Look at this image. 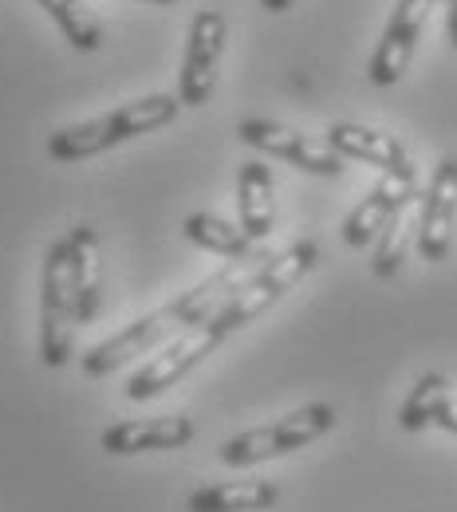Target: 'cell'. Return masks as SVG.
Instances as JSON below:
<instances>
[{"mask_svg":"<svg viewBox=\"0 0 457 512\" xmlns=\"http://www.w3.org/2000/svg\"><path fill=\"white\" fill-rule=\"evenodd\" d=\"M225 36L229 24L221 16V8H201L190 24V40H186V56L178 71V99L182 107H205L213 87H217V67L225 52Z\"/></svg>","mask_w":457,"mask_h":512,"instance_id":"8992f818","label":"cell"},{"mask_svg":"<svg viewBox=\"0 0 457 512\" xmlns=\"http://www.w3.org/2000/svg\"><path fill=\"white\" fill-rule=\"evenodd\" d=\"M316 260H320V245H316V241H296L292 249H284L280 256H268L261 268L229 296V304L213 316L217 327H221L225 335H233V331H241L245 323H253L257 316H264L288 288H296V284L316 268Z\"/></svg>","mask_w":457,"mask_h":512,"instance_id":"7a4b0ae2","label":"cell"},{"mask_svg":"<svg viewBox=\"0 0 457 512\" xmlns=\"http://www.w3.org/2000/svg\"><path fill=\"white\" fill-rule=\"evenodd\" d=\"M410 241H418V221L410 217V205L398 209L391 221L383 225V233L375 237V260H371V272L375 276H394L402 268V260L410 253Z\"/></svg>","mask_w":457,"mask_h":512,"instance_id":"d6986e66","label":"cell"},{"mask_svg":"<svg viewBox=\"0 0 457 512\" xmlns=\"http://www.w3.org/2000/svg\"><path fill=\"white\" fill-rule=\"evenodd\" d=\"M40 8L60 24V32L75 52H95L103 44V28L83 0H40Z\"/></svg>","mask_w":457,"mask_h":512,"instance_id":"ffe728a7","label":"cell"},{"mask_svg":"<svg viewBox=\"0 0 457 512\" xmlns=\"http://www.w3.org/2000/svg\"><path fill=\"white\" fill-rule=\"evenodd\" d=\"M225 339H229V335L217 327V320H205V323H197V327H190V331H182L162 355H154L138 375H131L127 398H131V402H150V398H158L162 390H170L178 379H186L201 359H209Z\"/></svg>","mask_w":457,"mask_h":512,"instance_id":"5b68a950","label":"cell"},{"mask_svg":"<svg viewBox=\"0 0 457 512\" xmlns=\"http://www.w3.org/2000/svg\"><path fill=\"white\" fill-rule=\"evenodd\" d=\"M414 190H418V174H383V182L371 186V193L347 213L343 245L347 249H367L383 233V225L391 221L394 213L414 201Z\"/></svg>","mask_w":457,"mask_h":512,"instance_id":"8fae6325","label":"cell"},{"mask_svg":"<svg viewBox=\"0 0 457 512\" xmlns=\"http://www.w3.org/2000/svg\"><path fill=\"white\" fill-rule=\"evenodd\" d=\"M237 209H241V229L264 241L272 233L276 221V186H272V170L264 162H245L237 174Z\"/></svg>","mask_w":457,"mask_h":512,"instance_id":"2e32d148","label":"cell"},{"mask_svg":"<svg viewBox=\"0 0 457 512\" xmlns=\"http://www.w3.org/2000/svg\"><path fill=\"white\" fill-rule=\"evenodd\" d=\"M75 339V300L67 280V237L52 241L40 276V359L44 367H64Z\"/></svg>","mask_w":457,"mask_h":512,"instance_id":"277c9868","label":"cell"},{"mask_svg":"<svg viewBox=\"0 0 457 512\" xmlns=\"http://www.w3.org/2000/svg\"><path fill=\"white\" fill-rule=\"evenodd\" d=\"M327 146L339 154V158H355V162H371L379 166L383 174H418L406 146L383 134V130L359 127V123H335L327 130Z\"/></svg>","mask_w":457,"mask_h":512,"instance_id":"4fadbf2b","label":"cell"},{"mask_svg":"<svg viewBox=\"0 0 457 512\" xmlns=\"http://www.w3.org/2000/svg\"><path fill=\"white\" fill-rule=\"evenodd\" d=\"M335 422H339V414H335L331 402H312V406L292 410V414H284V418H276L268 426H257V430H245V434L229 438L217 457L229 469H249V465H261V461L312 446L316 438H324Z\"/></svg>","mask_w":457,"mask_h":512,"instance_id":"3957f363","label":"cell"},{"mask_svg":"<svg viewBox=\"0 0 457 512\" xmlns=\"http://www.w3.org/2000/svg\"><path fill=\"white\" fill-rule=\"evenodd\" d=\"M434 4L438 0H398L391 24H387V32H383V40H379V48L371 56V67H367L375 87H394L402 79V71L410 67V56L418 48L422 24H426Z\"/></svg>","mask_w":457,"mask_h":512,"instance_id":"30bf717a","label":"cell"},{"mask_svg":"<svg viewBox=\"0 0 457 512\" xmlns=\"http://www.w3.org/2000/svg\"><path fill=\"white\" fill-rule=\"evenodd\" d=\"M146 4H170V0H146Z\"/></svg>","mask_w":457,"mask_h":512,"instance_id":"cb8c5ba5","label":"cell"},{"mask_svg":"<svg viewBox=\"0 0 457 512\" xmlns=\"http://www.w3.org/2000/svg\"><path fill=\"white\" fill-rule=\"evenodd\" d=\"M67 280L75 300V323H91L99 312L103 268H99V237L91 225H71L67 233Z\"/></svg>","mask_w":457,"mask_h":512,"instance_id":"5bb4252c","label":"cell"},{"mask_svg":"<svg viewBox=\"0 0 457 512\" xmlns=\"http://www.w3.org/2000/svg\"><path fill=\"white\" fill-rule=\"evenodd\" d=\"M446 4H450V40L457 48V0H446Z\"/></svg>","mask_w":457,"mask_h":512,"instance_id":"7402d4cb","label":"cell"},{"mask_svg":"<svg viewBox=\"0 0 457 512\" xmlns=\"http://www.w3.org/2000/svg\"><path fill=\"white\" fill-rule=\"evenodd\" d=\"M186 331V323L182 316L174 312V304H166V308H158V312H150V316H138L134 323H127L123 331H115L111 339H103V343H95L87 355H83V375L87 379H107L111 371H119L123 363H131L134 355H146V351H154L158 343H166L170 335H182Z\"/></svg>","mask_w":457,"mask_h":512,"instance_id":"52a82bcc","label":"cell"},{"mask_svg":"<svg viewBox=\"0 0 457 512\" xmlns=\"http://www.w3.org/2000/svg\"><path fill=\"white\" fill-rule=\"evenodd\" d=\"M280 501V485L268 477L201 485L186 497V512H264Z\"/></svg>","mask_w":457,"mask_h":512,"instance_id":"9a60e30c","label":"cell"},{"mask_svg":"<svg viewBox=\"0 0 457 512\" xmlns=\"http://www.w3.org/2000/svg\"><path fill=\"white\" fill-rule=\"evenodd\" d=\"M450 402V383L442 379V375H422L414 390L406 394V402H402V410H398V426L406 430V434H418V430H426V426H434V418H438V410Z\"/></svg>","mask_w":457,"mask_h":512,"instance_id":"ac0fdd59","label":"cell"},{"mask_svg":"<svg viewBox=\"0 0 457 512\" xmlns=\"http://www.w3.org/2000/svg\"><path fill=\"white\" fill-rule=\"evenodd\" d=\"M178 111H182L178 95H146V99H134L127 107H119L111 115H99L91 123L56 130L48 138V154L56 162H83V158H95V154L127 142L134 134H150V130L174 123Z\"/></svg>","mask_w":457,"mask_h":512,"instance_id":"6da1fadb","label":"cell"},{"mask_svg":"<svg viewBox=\"0 0 457 512\" xmlns=\"http://www.w3.org/2000/svg\"><path fill=\"white\" fill-rule=\"evenodd\" d=\"M237 138L261 154H272V158H284L288 166L304 170V174H316V178H335L343 174V158L327 146V142H316L308 134L292 127H280V123H268V119H241L237 123Z\"/></svg>","mask_w":457,"mask_h":512,"instance_id":"ba28073f","label":"cell"},{"mask_svg":"<svg viewBox=\"0 0 457 512\" xmlns=\"http://www.w3.org/2000/svg\"><path fill=\"white\" fill-rule=\"evenodd\" d=\"M454 221H457V158H442L434 166L430 190H426L422 209H418V253H422V260L438 264V260L450 256Z\"/></svg>","mask_w":457,"mask_h":512,"instance_id":"9c48e42d","label":"cell"},{"mask_svg":"<svg viewBox=\"0 0 457 512\" xmlns=\"http://www.w3.org/2000/svg\"><path fill=\"white\" fill-rule=\"evenodd\" d=\"M268 12H284V8H292V0H261Z\"/></svg>","mask_w":457,"mask_h":512,"instance_id":"603a6c76","label":"cell"},{"mask_svg":"<svg viewBox=\"0 0 457 512\" xmlns=\"http://www.w3.org/2000/svg\"><path fill=\"white\" fill-rule=\"evenodd\" d=\"M182 233H186L194 245L225 256V260H253V245H257V241H253L241 225H229V221H221V217H213V213H190L186 225H182Z\"/></svg>","mask_w":457,"mask_h":512,"instance_id":"e0dca14e","label":"cell"},{"mask_svg":"<svg viewBox=\"0 0 457 512\" xmlns=\"http://www.w3.org/2000/svg\"><path fill=\"white\" fill-rule=\"evenodd\" d=\"M434 426H442V430H450V434H457V402L450 398L442 410H438V418H434Z\"/></svg>","mask_w":457,"mask_h":512,"instance_id":"44dd1931","label":"cell"},{"mask_svg":"<svg viewBox=\"0 0 457 512\" xmlns=\"http://www.w3.org/2000/svg\"><path fill=\"white\" fill-rule=\"evenodd\" d=\"M190 418H134L115 422L103 430V449L111 457H134V453H162V449H186L194 442Z\"/></svg>","mask_w":457,"mask_h":512,"instance_id":"7c38bea8","label":"cell"}]
</instances>
